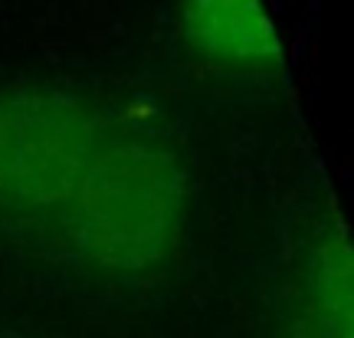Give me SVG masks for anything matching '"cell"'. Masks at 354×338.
I'll return each instance as SVG.
<instances>
[{"instance_id": "obj_4", "label": "cell", "mask_w": 354, "mask_h": 338, "mask_svg": "<svg viewBox=\"0 0 354 338\" xmlns=\"http://www.w3.org/2000/svg\"><path fill=\"white\" fill-rule=\"evenodd\" d=\"M302 315L312 338H351V250L342 217H331L308 250Z\"/></svg>"}, {"instance_id": "obj_2", "label": "cell", "mask_w": 354, "mask_h": 338, "mask_svg": "<svg viewBox=\"0 0 354 338\" xmlns=\"http://www.w3.org/2000/svg\"><path fill=\"white\" fill-rule=\"evenodd\" d=\"M112 118L63 86L0 92V224L50 237Z\"/></svg>"}, {"instance_id": "obj_3", "label": "cell", "mask_w": 354, "mask_h": 338, "mask_svg": "<svg viewBox=\"0 0 354 338\" xmlns=\"http://www.w3.org/2000/svg\"><path fill=\"white\" fill-rule=\"evenodd\" d=\"M180 33L214 73L276 79L286 69V46L266 0H180Z\"/></svg>"}, {"instance_id": "obj_1", "label": "cell", "mask_w": 354, "mask_h": 338, "mask_svg": "<svg viewBox=\"0 0 354 338\" xmlns=\"http://www.w3.org/2000/svg\"><path fill=\"white\" fill-rule=\"evenodd\" d=\"M190 181L161 135L112 122L50 237L105 276H145L184 243Z\"/></svg>"}]
</instances>
